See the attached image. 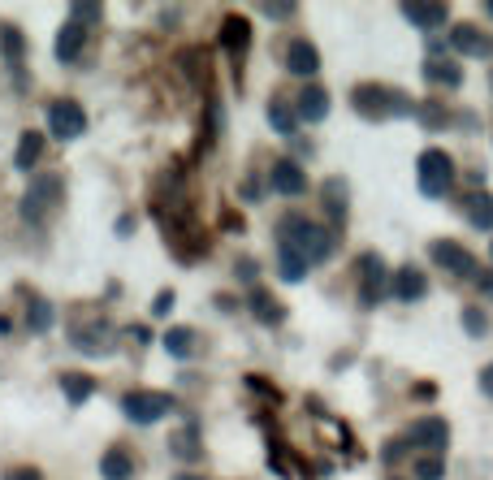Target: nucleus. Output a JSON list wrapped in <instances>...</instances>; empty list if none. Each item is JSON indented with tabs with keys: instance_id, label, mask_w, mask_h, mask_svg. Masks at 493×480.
Wrapping results in <instances>:
<instances>
[{
	"instance_id": "nucleus-1",
	"label": "nucleus",
	"mask_w": 493,
	"mask_h": 480,
	"mask_svg": "<svg viewBox=\"0 0 493 480\" xmlns=\"http://www.w3.org/2000/svg\"><path fill=\"white\" fill-rule=\"evenodd\" d=\"M277 247L299 251L308 264H325L337 251V230L316 225V221H308L303 212H286V217L277 221Z\"/></svg>"
},
{
	"instance_id": "nucleus-2",
	"label": "nucleus",
	"mask_w": 493,
	"mask_h": 480,
	"mask_svg": "<svg viewBox=\"0 0 493 480\" xmlns=\"http://www.w3.org/2000/svg\"><path fill=\"white\" fill-rule=\"evenodd\" d=\"M351 108L368 121H390V118H415V104L407 91L385 87V82H359L351 91Z\"/></svg>"
},
{
	"instance_id": "nucleus-3",
	"label": "nucleus",
	"mask_w": 493,
	"mask_h": 480,
	"mask_svg": "<svg viewBox=\"0 0 493 480\" xmlns=\"http://www.w3.org/2000/svg\"><path fill=\"white\" fill-rule=\"evenodd\" d=\"M65 203V178L61 174H35L26 195H22V217L31 225H48L57 217V208Z\"/></svg>"
},
{
	"instance_id": "nucleus-4",
	"label": "nucleus",
	"mask_w": 493,
	"mask_h": 480,
	"mask_svg": "<svg viewBox=\"0 0 493 480\" xmlns=\"http://www.w3.org/2000/svg\"><path fill=\"white\" fill-rule=\"evenodd\" d=\"M415 182H420V195L429 200H446L454 186V160L441 152V147H429L420 165H415Z\"/></svg>"
},
{
	"instance_id": "nucleus-5",
	"label": "nucleus",
	"mask_w": 493,
	"mask_h": 480,
	"mask_svg": "<svg viewBox=\"0 0 493 480\" xmlns=\"http://www.w3.org/2000/svg\"><path fill=\"white\" fill-rule=\"evenodd\" d=\"M121 411H126V420L130 424H156V420H165V416L178 411V399L165 394V390H135V394L121 399Z\"/></svg>"
},
{
	"instance_id": "nucleus-6",
	"label": "nucleus",
	"mask_w": 493,
	"mask_h": 480,
	"mask_svg": "<svg viewBox=\"0 0 493 480\" xmlns=\"http://www.w3.org/2000/svg\"><path fill=\"white\" fill-rule=\"evenodd\" d=\"M70 346L79 355H113L118 351V329L104 316H91L87 325H70Z\"/></svg>"
},
{
	"instance_id": "nucleus-7",
	"label": "nucleus",
	"mask_w": 493,
	"mask_h": 480,
	"mask_svg": "<svg viewBox=\"0 0 493 480\" xmlns=\"http://www.w3.org/2000/svg\"><path fill=\"white\" fill-rule=\"evenodd\" d=\"M429 260H433L437 268H446L450 278H468V281L480 278V264H476V256L463 247V242H454V239L429 242Z\"/></svg>"
},
{
	"instance_id": "nucleus-8",
	"label": "nucleus",
	"mask_w": 493,
	"mask_h": 480,
	"mask_svg": "<svg viewBox=\"0 0 493 480\" xmlns=\"http://www.w3.org/2000/svg\"><path fill=\"white\" fill-rule=\"evenodd\" d=\"M390 268H385V260L376 256V251H364L359 256V303L364 307H376V303L390 295Z\"/></svg>"
},
{
	"instance_id": "nucleus-9",
	"label": "nucleus",
	"mask_w": 493,
	"mask_h": 480,
	"mask_svg": "<svg viewBox=\"0 0 493 480\" xmlns=\"http://www.w3.org/2000/svg\"><path fill=\"white\" fill-rule=\"evenodd\" d=\"M48 130H52V139L61 143H74L87 135V113H82L79 100H52L48 104Z\"/></svg>"
},
{
	"instance_id": "nucleus-10",
	"label": "nucleus",
	"mask_w": 493,
	"mask_h": 480,
	"mask_svg": "<svg viewBox=\"0 0 493 480\" xmlns=\"http://www.w3.org/2000/svg\"><path fill=\"white\" fill-rule=\"evenodd\" d=\"M407 441H412V446H420V450H433L437 459H441V450L450 446V424L441 420V416H424V420L412 424Z\"/></svg>"
},
{
	"instance_id": "nucleus-11",
	"label": "nucleus",
	"mask_w": 493,
	"mask_h": 480,
	"mask_svg": "<svg viewBox=\"0 0 493 480\" xmlns=\"http://www.w3.org/2000/svg\"><path fill=\"white\" fill-rule=\"evenodd\" d=\"M450 48L463 52V57L485 61V57H493V35H485L472 22H463V26H450Z\"/></svg>"
},
{
	"instance_id": "nucleus-12",
	"label": "nucleus",
	"mask_w": 493,
	"mask_h": 480,
	"mask_svg": "<svg viewBox=\"0 0 493 480\" xmlns=\"http://www.w3.org/2000/svg\"><path fill=\"white\" fill-rule=\"evenodd\" d=\"M269 186H273L277 195H286V200H299L308 191V174H303V165H295V160H273Z\"/></svg>"
},
{
	"instance_id": "nucleus-13",
	"label": "nucleus",
	"mask_w": 493,
	"mask_h": 480,
	"mask_svg": "<svg viewBox=\"0 0 493 480\" xmlns=\"http://www.w3.org/2000/svg\"><path fill=\"white\" fill-rule=\"evenodd\" d=\"M390 295H394V303H420L429 295V278L415 264H403V268H394V278H390Z\"/></svg>"
},
{
	"instance_id": "nucleus-14",
	"label": "nucleus",
	"mask_w": 493,
	"mask_h": 480,
	"mask_svg": "<svg viewBox=\"0 0 493 480\" xmlns=\"http://www.w3.org/2000/svg\"><path fill=\"white\" fill-rule=\"evenodd\" d=\"M329 108H334L329 91H325V87H316V82H308V87L295 96L299 121H325V118H329Z\"/></svg>"
},
{
	"instance_id": "nucleus-15",
	"label": "nucleus",
	"mask_w": 493,
	"mask_h": 480,
	"mask_svg": "<svg viewBox=\"0 0 493 480\" xmlns=\"http://www.w3.org/2000/svg\"><path fill=\"white\" fill-rule=\"evenodd\" d=\"M169 455H174V459H182V463L204 459V446H199V420H195V416H186V424H182L178 433L169 438Z\"/></svg>"
},
{
	"instance_id": "nucleus-16",
	"label": "nucleus",
	"mask_w": 493,
	"mask_h": 480,
	"mask_svg": "<svg viewBox=\"0 0 493 480\" xmlns=\"http://www.w3.org/2000/svg\"><path fill=\"white\" fill-rule=\"evenodd\" d=\"M403 18L412 22L415 31H437V26L450 22V5H441V0H433V5H403Z\"/></svg>"
},
{
	"instance_id": "nucleus-17",
	"label": "nucleus",
	"mask_w": 493,
	"mask_h": 480,
	"mask_svg": "<svg viewBox=\"0 0 493 480\" xmlns=\"http://www.w3.org/2000/svg\"><path fill=\"white\" fill-rule=\"evenodd\" d=\"M286 70L299 74V79H312L316 70H320V52H316V43L312 40H290V48H286Z\"/></svg>"
},
{
	"instance_id": "nucleus-18",
	"label": "nucleus",
	"mask_w": 493,
	"mask_h": 480,
	"mask_svg": "<svg viewBox=\"0 0 493 480\" xmlns=\"http://www.w3.org/2000/svg\"><path fill=\"white\" fill-rule=\"evenodd\" d=\"M221 48L230 52V57H242L247 48H251V22L247 18H238V14H230V18L221 22Z\"/></svg>"
},
{
	"instance_id": "nucleus-19",
	"label": "nucleus",
	"mask_w": 493,
	"mask_h": 480,
	"mask_svg": "<svg viewBox=\"0 0 493 480\" xmlns=\"http://www.w3.org/2000/svg\"><path fill=\"white\" fill-rule=\"evenodd\" d=\"M320 203H325V217H329V230H337L346 212H351V203H346V182L342 178H329L320 186Z\"/></svg>"
},
{
	"instance_id": "nucleus-20",
	"label": "nucleus",
	"mask_w": 493,
	"mask_h": 480,
	"mask_svg": "<svg viewBox=\"0 0 493 480\" xmlns=\"http://www.w3.org/2000/svg\"><path fill=\"white\" fill-rule=\"evenodd\" d=\"M424 82H433V87H446V91H454V87H463V65L459 61H446V57H429L424 61Z\"/></svg>"
},
{
	"instance_id": "nucleus-21",
	"label": "nucleus",
	"mask_w": 493,
	"mask_h": 480,
	"mask_svg": "<svg viewBox=\"0 0 493 480\" xmlns=\"http://www.w3.org/2000/svg\"><path fill=\"white\" fill-rule=\"evenodd\" d=\"M100 476L104 480H135V455L126 446H109L100 455Z\"/></svg>"
},
{
	"instance_id": "nucleus-22",
	"label": "nucleus",
	"mask_w": 493,
	"mask_h": 480,
	"mask_svg": "<svg viewBox=\"0 0 493 480\" xmlns=\"http://www.w3.org/2000/svg\"><path fill=\"white\" fill-rule=\"evenodd\" d=\"M463 217H468L472 230L489 234L493 230V195L489 191H472V195H463Z\"/></svg>"
},
{
	"instance_id": "nucleus-23",
	"label": "nucleus",
	"mask_w": 493,
	"mask_h": 480,
	"mask_svg": "<svg viewBox=\"0 0 493 480\" xmlns=\"http://www.w3.org/2000/svg\"><path fill=\"white\" fill-rule=\"evenodd\" d=\"M82 43H87V26H79V22L65 18V26H61V35H57V61H61V65L79 61L82 57Z\"/></svg>"
},
{
	"instance_id": "nucleus-24",
	"label": "nucleus",
	"mask_w": 493,
	"mask_h": 480,
	"mask_svg": "<svg viewBox=\"0 0 493 480\" xmlns=\"http://www.w3.org/2000/svg\"><path fill=\"white\" fill-rule=\"evenodd\" d=\"M40 156H43V130H22L18 152H14V169L31 174V169L40 165Z\"/></svg>"
},
{
	"instance_id": "nucleus-25",
	"label": "nucleus",
	"mask_w": 493,
	"mask_h": 480,
	"mask_svg": "<svg viewBox=\"0 0 493 480\" xmlns=\"http://www.w3.org/2000/svg\"><path fill=\"white\" fill-rule=\"evenodd\" d=\"M247 307H251V316H256L260 325H281V320H286V307H281V303H277L269 290H260V286L251 290Z\"/></svg>"
},
{
	"instance_id": "nucleus-26",
	"label": "nucleus",
	"mask_w": 493,
	"mask_h": 480,
	"mask_svg": "<svg viewBox=\"0 0 493 480\" xmlns=\"http://www.w3.org/2000/svg\"><path fill=\"white\" fill-rule=\"evenodd\" d=\"M269 126H273L277 135H286V139H295V135H299V113H295V104H290V100H281V96H277V100L269 104Z\"/></svg>"
},
{
	"instance_id": "nucleus-27",
	"label": "nucleus",
	"mask_w": 493,
	"mask_h": 480,
	"mask_svg": "<svg viewBox=\"0 0 493 480\" xmlns=\"http://www.w3.org/2000/svg\"><path fill=\"white\" fill-rule=\"evenodd\" d=\"M0 57L9 61L14 70H18L22 57H26V35H22L14 22H0Z\"/></svg>"
},
{
	"instance_id": "nucleus-28",
	"label": "nucleus",
	"mask_w": 493,
	"mask_h": 480,
	"mask_svg": "<svg viewBox=\"0 0 493 480\" xmlns=\"http://www.w3.org/2000/svg\"><path fill=\"white\" fill-rule=\"evenodd\" d=\"M61 394L70 399V407H82V402L96 394V377H87V372H65V377H61Z\"/></svg>"
},
{
	"instance_id": "nucleus-29",
	"label": "nucleus",
	"mask_w": 493,
	"mask_h": 480,
	"mask_svg": "<svg viewBox=\"0 0 493 480\" xmlns=\"http://www.w3.org/2000/svg\"><path fill=\"white\" fill-rule=\"evenodd\" d=\"M165 351H169V355H174V360H191V355H195V329H186V325H174V329H169V334H165Z\"/></svg>"
},
{
	"instance_id": "nucleus-30",
	"label": "nucleus",
	"mask_w": 493,
	"mask_h": 480,
	"mask_svg": "<svg viewBox=\"0 0 493 480\" xmlns=\"http://www.w3.org/2000/svg\"><path fill=\"white\" fill-rule=\"evenodd\" d=\"M52 325H57V307H52V303L48 299L26 303V329H31V334H48Z\"/></svg>"
},
{
	"instance_id": "nucleus-31",
	"label": "nucleus",
	"mask_w": 493,
	"mask_h": 480,
	"mask_svg": "<svg viewBox=\"0 0 493 480\" xmlns=\"http://www.w3.org/2000/svg\"><path fill=\"white\" fill-rule=\"evenodd\" d=\"M178 70H182V74H186L191 82H195L199 91L208 87V57H204L199 48H186V52H182V57H178Z\"/></svg>"
},
{
	"instance_id": "nucleus-32",
	"label": "nucleus",
	"mask_w": 493,
	"mask_h": 480,
	"mask_svg": "<svg viewBox=\"0 0 493 480\" xmlns=\"http://www.w3.org/2000/svg\"><path fill=\"white\" fill-rule=\"evenodd\" d=\"M308 268H312V264L303 260L299 251L277 247V273H281V281H303V278H308Z\"/></svg>"
},
{
	"instance_id": "nucleus-33",
	"label": "nucleus",
	"mask_w": 493,
	"mask_h": 480,
	"mask_svg": "<svg viewBox=\"0 0 493 480\" xmlns=\"http://www.w3.org/2000/svg\"><path fill=\"white\" fill-rule=\"evenodd\" d=\"M415 118L424 121L429 130H446V126L454 121V113L441 100H424V104H415Z\"/></svg>"
},
{
	"instance_id": "nucleus-34",
	"label": "nucleus",
	"mask_w": 493,
	"mask_h": 480,
	"mask_svg": "<svg viewBox=\"0 0 493 480\" xmlns=\"http://www.w3.org/2000/svg\"><path fill=\"white\" fill-rule=\"evenodd\" d=\"M463 329H468V338H489V329H493L489 312H485L480 303H468V307H463Z\"/></svg>"
},
{
	"instance_id": "nucleus-35",
	"label": "nucleus",
	"mask_w": 493,
	"mask_h": 480,
	"mask_svg": "<svg viewBox=\"0 0 493 480\" xmlns=\"http://www.w3.org/2000/svg\"><path fill=\"white\" fill-rule=\"evenodd\" d=\"M217 135H221V104L208 100V121H204V130H199V147H213Z\"/></svg>"
},
{
	"instance_id": "nucleus-36",
	"label": "nucleus",
	"mask_w": 493,
	"mask_h": 480,
	"mask_svg": "<svg viewBox=\"0 0 493 480\" xmlns=\"http://www.w3.org/2000/svg\"><path fill=\"white\" fill-rule=\"evenodd\" d=\"M104 18V9H100V5H70V22H79V26H87V31H91V22H100Z\"/></svg>"
},
{
	"instance_id": "nucleus-37",
	"label": "nucleus",
	"mask_w": 493,
	"mask_h": 480,
	"mask_svg": "<svg viewBox=\"0 0 493 480\" xmlns=\"http://www.w3.org/2000/svg\"><path fill=\"white\" fill-rule=\"evenodd\" d=\"M415 480H446V463L437 459V455L420 459V463H415Z\"/></svg>"
},
{
	"instance_id": "nucleus-38",
	"label": "nucleus",
	"mask_w": 493,
	"mask_h": 480,
	"mask_svg": "<svg viewBox=\"0 0 493 480\" xmlns=\"http://www.w3.org/2000/svg\"><path fill=\"white\" fill-rule=\"evenodd\" d=\"M174 303H178L174 290H160L156 299H152V316H169V312H174Z\"/></svg>"
},
{
	"instance_id": "nucleus-39",
	"label": "nucleus",
	"mask_w": 493,
	"mask_h": 480,
	"mask_svg": "<svg viewBox=\"0 0 493 480\" xmlns=\"http://www.w3.org/2000/svg\"><path fill=\"white\" fill-rule=\"evenodd\" d=\"M407 446H412V441H407V438H403V441H390V446L381 450V459H385V463H398V459H403V455H407Z\"/></svg>"
},
{
	"instance_id": "nucleus-40",
	"label": "nucleus",
	"mask_w": 493,
	"mask_h": 480,
	"mask_svg": "<svg viewBox=\"0 0 493 480\" xmlns=\"http://www.w3.org/2000/svg\"><path fill=\"white\" fill-rule=\"evenodd\" d=\"M264 14H269V18H277V22H286V18H295L299 9H295V5H264Z\"/></svg>"
},
{
	"instance_id": "nucleus-41",
	"label": "nucleus",
	"mask_w": 493,
	"mask_h": 480,
	"mask_svg": "<svg viewBox=\"0 0 493 480\" xmlns=\"http://www.w3.org/2000/svg\"><path fill=\"white\" fill-rule=\"evenodd\" d=\"M234 273H238L242 281H256V278H260V264H256V260H238Z\"/></svg>"
},
{
	"instance_id": "nucleus-42",
	"label": "nucleus",
	"mask_w": 493,
	"mask_h": 480,
	"mask_svg": "<svg viewBox=\"0 0 493 480\" xmlns=\"http://www.w3.org/2000/svg\"><path fill=\"white\" fill-rule=\"evenodd\" d=\"M0 480H43V476L35 472V467H9V472H5Z\"/></svg>"
},
{
	"instance_id": "nucleus-43",
	"label": "nucleus",
	"mask_w": 493,
	"mask_h": 480,
	"mask_svg": "<svg viewBox=\"0 0 493 480\" xmlns=\"http://www.w3.org/2000/svg\"><path fill=\"white\" fill-rule=\"evenodd\" d=\"M480 394H485V399H493V363H485V368H480Z\"/></svg>"
},
{
	"instance_id": "nucleus-44",
	"label": "nucleus",
	"mask_w": 493,
	"mask_h": 480,
	"mask_svg": "<svg viewBox=\"0 0 493 480\" xmlns=\"http://www.w3.org/2000/svg\"><path fill=\"white\" fill-rule=\"evenodd\" d=\"M242 200H247V203H256V200H260V182H256V178L242 182Z\"/></svg>"
},
{
	"instance_id": "nucleus-45",
	"label": "nucleus",
	"mask_w": 493,
	"mask_h": 480,
	"mask_svg": "<svg viewBox=\"0 0 493 480\" xmlns=\"http://www.w3.org/2000/svg\"><path fill=\"white\" fill-rule=\"evenodd\" d=\"M476 286H480V295H485V299H493V268H489V273H480Z\"/></svg>"
},
{
	"instance_id": "nucleus-46",
	"label": "nucleus",
	"mask_w": 493,
	"mask_h": 480,
	"mask_svg": "<svg viewBox=\"0 0 493 480\" xmlns=\"http://www.w3.org/2000/svg\"><path fill=\"white\" fill-rule=\"evenodd\" d=\"M130 230H135V217H130V212H126V217H118V234H121V239H126Z\"/></svg>"
},
{
	"instance_id": "nucleus-47",
	"label": "nucleus",
	"mask_w": 493,
	"mask_h": 480,
	"mask_svg": "<svg viewBox=\"0 0 493 480\" xmlns=\"http://www.w3.org/2000/svg\"><path fill=\"white\" fill-rule=\"evenodd\" d=\"M174 480H204V476H195V472H182V476H174Z\"/></svg>"
},
{
	"instance_id": "nucleus-48",
	"label": "nucleus",
	"mask_w": 493,
	"mask_h": 480,
	"mask_svg": "<svg viewBox=\"0 0 493 480\" xmlns=\"http://www.w3.org/2000/svg\"><path fill=\"white\" fill-rule=\"evenodd\" d=\"M0 334H9V316H0Z\"/></svg>"
},
{
	"instance_id": "nucleus-49",
	"label": "nucleus",
	"mask_w": 493,
	"mask_h": 480,
	"mask_svg": "<svg viewBox=\"0 0 493 480\" xmlns=\"http://www.w3.org/2000/svg\"><path fill=\"white\" fill-rule=\"evenodd\" d=\"M485 14H489V18H493V0H485Z\"/></svg>"
},
{
	"instance_id": "nucleus-50",
	"label": "nucleus",
	"mask_w": 493,
	"mask_h": 480,
	"mask_svg": "<svg viewBox=\"0 0 493 480\" xmlns=\"http://www.w3.org/2000/svg\"><path fill=\"white\" fill-rule=\"evenodd\" d=\"M489 256H493V247H489Z\"/></svg>"
},
{
	"instance_id": "nucleus-51",
	"label": "nucleus",
	"mask_w": 493,
	"mask_h": 480,
	"mask_svg": "<svg viewBox=\"0 0 493 480\" xmlns=\"http://www.w3.org/2000/svg\"><path fill=\"white\" fill-rule=\"evenodd\" d=\"M394 480H403V476H394Z\"/></svg>"
}]
</instances>
